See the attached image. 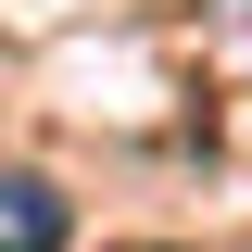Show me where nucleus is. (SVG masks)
Masks as SVG:
<instances>
[{
  "label": "nucleus",
  "instance_id": "f257e3e1",
  "mask_svg": "<svg viewBox=\"0 0 252 252\" xmlns=\"http://www.w3.org/2000/svg\"><path fill=\"white\" fill-rule=\"evenodd\" d=\"M63 189L51 177H26V164H0V252H63Z\"/></svg>",
  "mask_w": 252,
  "mask_h": 252
},
{
  "label": "nucleus",
  "instance_id": "f03ea898",
  "mask_svg": "<svg viewBox=\"0 0 252 252\" xmlns=\"http://www.w3.org/2000/svg\"><path fill=\"white\" fill-rule=\"evenodd\" d=\"M215 51H227V63L252 76V0H215Z\"/></svg>",
  "mask_w": 252,
  "mask_h": 252
}]
</instances>
